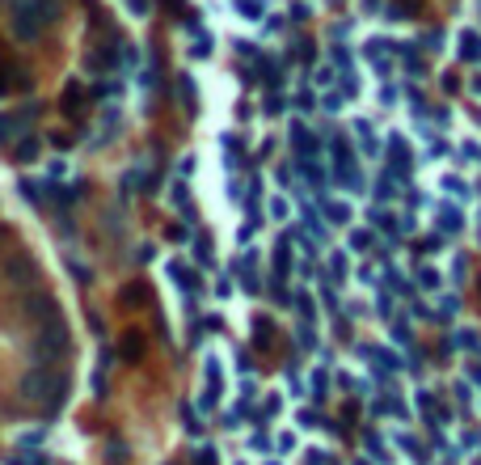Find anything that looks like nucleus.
<instances>
[{"label": "nucleus", "mask_w": 481, "mask_h": 465, "mask_svg": "<svg viewBox=\"0 0 481 465\" xmlns=\"http://www.w3.org/2000/svg\"><path fill=\"white\" fill-rule=\"evenodd\" d=\"M452 313H461V301H456V296H448V301L439 305V313H435V322H448Z\"/></svg>", "instance_id": "18"}, {"label": "nucleus", "mask_w": 481, "mask_h": 465, "mask_svg": "<svg viewBox=\"0 0 481 465\" xmlns=\"http://www.w3.org/2000/svg\"><path fill=\"white\" fill-rule=\"evenodd\" d=\"M177 93H182V102L194 110V80H190V76H177Z\"/></svg>", "instance_id": "16"}, {"label": "nucleus", "mask_w": 481, "mask_h": 465, "mask_svg": "<svg viewBox=\"0 0 481 465\" xmlns=\"http://www.w3.org/2000/svg\"><path fill=\"white\" fill-rule=\"evenodd\" d=\"M123 360H144V334H135V330H127L123 334Z\"/></svg>", "instance_id": "11"}, {"label": "nucleus", "mask_w": 481, "mask_h": 465, "mask_svg": "<svg viewBox=\"0 0 481 465\" xmlns=\"http://www.w3.org/2000/svg\"><path fill=\"white\" fill-rule=\"evenodd\" d=\"M283 106H287V102H283V97H270V102H266V114H279V110H283Z\"/></svg>", "instance_id": "35"}, {"label": "nucleus", "mask_w": 481, "mask_h": 465, "mask_svg": "<svg viewBox=\"0 0 481 465\" xmlns=\"http://www.w3.org/2000/svg\"><path fill=\"white\" fill-rule=\"evenodd\" d=\"M245 292H262V284H258V275H254V271L245 275Z\"/></svg>", "instance_id": "36"}, {"label": "nucleus", "mask_w": 481, "mask_h": 465, "mask_svg": "<svg viewBox=\"0 0 481 465\" xmlns=\"http://www.w3.org/2000/svg\"><path fill=\"white\" fill-rule=\"evenodd\" d=\"M38 157H42V140H38V135L25 131L21 140H13V161H17V165H30V161H38Z\"/></svg>", "instance_id": "8"}, {"label": "nucleus", "mask_w": 481, "mask_h": 465, "mask_svg": "<svg viewBox=\"0 0 481 465\" xmlns=\"http://www.w3.org/2000/svg\"><path fill=\"white\" fill-rule=\"evenodd\" d=\"M241 8H245L241 17H249V21H258V17H262V0H241Z\"/></svg>", "instance_id": "21"}, {"label": "nucleus", "mask_w": 481, "mask_h": 465, "mask_svg": "<svg viewBox=\"0 0 481 465\" xmlns=\"http://www.w3.org/2000/svg\"><path fill=\"white\" fill-rule=\"evenodd\" d=\"M106 461H110V465H123V461H127V449H123L118 440H110V449H106Z\"/></svg>", "instance_id": "19"}, {"label": "nucleus", "mask_w": 481, "mask_h": 465, "mask_svg": "<svg viewBox=\"0 0 481 465\" xmlns=\"http://www.w3.org/2000/svg\"><path fill=\"white\" fill-rule=\"evenodd\" d=\"M418 284H423V288H439V275H435L431 267H423V271H418Z\"/></svg>", "instance_id": "27"}, {"label": "nucleus", "mask_w": 481, "mask_h": 465, "mask_svg": "<svg viewBox=\"0 0 481 465\" xmlns=\"http://www.w3.org/2000/svg\"><path fill=\"white\" fill-rule=\"evenodd\" d=\"M376 313L389 322V318H393V296H385V292H380V296H376Z\"/></svg>", "instance_id": "24"}, {"label": "nucleus", "mask_w": 481, "mask_h": 465, "mask_svg": "<svg viewBox=\"0 0 481 465\" xmlns=\"http://www.w3.org/2000/svg\"><path fill=\"white\" fill-rule=\"evenodd\" d=\"M330 271H334V275H342V271H346V258H342V254H334V258H330Z\"/></svg>", "instance_id": "32"}, {"label": "nucleus", "mask_w": 481, "mask_h": 465, "mask_svg": "<svg viewBox=\"0 0 481 465\" xmlns=\"http://www.w3.org/2000/svg\"><path fill=\"white\" fill-rule=\"evenodd\" d=\"M254 339L258 343H270L275 339V322L270 318H254Z\"/></svg>", "instance_id": "14"}, {"label": "nucleus", "mask_w": 481, "mask_h": 465, "mask_svg": "<svg viewBox=\"0 0 481 465\" xmlns=\"http://www.w3.org/2000/svg\"><path fill=\"white\" fill-rule=\"evenodd\" d=\"M465 275H469V262H465V258H456V262H452V279H465Z\"/></svg>", "instance_id": "30"}, {"label": "nucleus", "mask_w": 481, "mask_h": 465, "mask_svg": "<svg viewBox=\"0 0 481 465\" xmlns=\"http://www.w3.org/2000/svg\"><path fill=\"white\" fill-rule=\"evenodd\" d=\"M368 246H372V233H351V250L355 254H368Z\"/></svg>", "instance_id": "20"}, {"label": "nucleus", "mask_w": 481, "mask_h": 465, "mask_svg": "<svg viewBox=\"0 0 481 465\" xmlns=\"http://www.w3.org/2000/svg\"><path fill=\"white\" fill-rule=\"evenodd\" d=\"M4 241H8V229H4V224H0V250H4Z\"/></svg>", "instance_id": "38"}, {"label": "nucleus", "mask_w": 481, "mask_h": 465, "mask_svg": "<svg viewBox=\"0 0 481 465\" xmlns=\"http://www.w3.org/2000/svg\"><path fill=\"white\" fill-rule=\"evenodd\" d=\"M325 212H330L334 224H346V220H351V207H346V203H325Z\"/></svg>", "instance_id": "17"}, {"label": "nucleus", "mask_w": 481, "mask_h": 465, "mask_svg": "<svg viewBox=\"0 0 481 465\" xmlns=\"http://www.w3.org/2000/svg\"><path fill=\"white\" fill-rule=\"evenodd\" d=\"M21 313H25L30 322H38V326H46V322L63 318V313H59V301H55L51 292H42V288H30V296L21 301Z\"/></svg>", "instance_id": "5"}, {"label": "nucleus", "mask_w": 481, "mask_h": 465, "mask_svg": "<svg viewBox=\"0 0 481 465\" xmlns=\"http://www.w3.org/2000/svg\"><path fill=\"white\" fill-rule=\"evenodd\" d=\"M444 191H452L456 199H465V195H469V191H465V182H461L456 174H452V178H444Z\"/></svg>", "instance_id": "22"}, {"label": "nucleus", "mask_w": 481, "mask_h": 465, "mask_svg": "<svg viewBox=\"0 0 481 465\" xmlns=\"http://www.w3.org/2000/svg\"><path fill=\"white\" fill-rule=\"evenodd\" d=\"M456 85H461V76H456V72H444V89H448V93H452V89H456Z\"/></svg>", "instance_id": "34"}, {"label": "nucleus", "mask_w": 481, "mask_h": 465, "mask_svg": "<svg viewBox=\"0 0 481 465\" xmlns=\"http://www.w3.org/2000/svg\"><path fill=\"white\" fill-rule=\"evenodd\" d=\"M127 4L135 8V17H144V13H148V4H144V0H127Z\"/></svg>", "instance_id": "37"}, {"label": "nucleus", "mask_w": 481, "mask_h": 465, "mask_svg": "<svg viewBox=\"0 0 481 465\" xmlns=\"http://www.w3.org/2000/svg\"><path fill=\"white\" fill-rule=\"evenodd\" d=\"M38 119V102L34 106H21V110H8V114H0V148H8L13 140H21L25 131H30V123Z\"/></svg>", "instance_id": "6"}, {"label": "nucleus", "mask_w": 481, "mask_h": 465, "mask_svg": "<svg viewBox=\"0 0 481 465\" xmlns=\"http://www.w3.org/2000/svg\"><path fill=\"white\" fill-rule=\"evenodd\" d=\"M59 106H63V114H72V119H80V114H85V106H89V93H85V85H80L76 76L63 85V93H59Z\"/></svg>", "instance_id": "7"}, {"label": "nucleus", "mask_w": 481, "mask_h": 465, "mask_svg": "<svg viewBox=\"0 0 481 465\" xmlns=\"http://www.w3.org/2000/svg\"><path fill=\"white\" fill-rule=\"evenodd\" d=\"M17 394L25 398V402H34V406H46V415H55L63 402H68V394H72V381L63 377V373H55V368H30L21 381H17Z\"/></svg>", "instance_id": "2"}, {"label": "nucleus", "mask_w": 481, "mask_h": 465, "mask_svg": "<svg viewBox=\"0 0 481 465\" xmlns=\"http://www.w3.org/2000/svg\"><path fill=\"white\" fill-rule=\"evenodd\" d=\"M194 465H215V449H199V453H194Z\"/></svg>", "instance_id": "29"}, {"label": "nucleus", "mask_w": 481, "mask_h": 465, "mask_svg": "<svg viewBox=\"0 0 481 465\" xmlns=\"http://www.w3.org/2000/svg\"><path fill=\"white\" fill-rule=\"evenodd\" d=\"M72 356V330H68V322L63 318H55V322H46V326H38L34 330V343H30V360L38 364V368H55L59 360H68Z\"/></svg>", "instance_id": "3"}, {"label": "nucleus", "mask_w": 481, "mask_h": 465, "mask_svg": "<svg viewBox=\"0 0 481 465\" xmlns=\"http://www.w3.org/2000/svg\"><path fill=\"white\" fill-rule=\"evenodd\" d=\"M461 55L465 59H481V34H473V30L461 34Z\"/></svg>", "instance_id": "12"}, {"label": "nucleus", "mask_w": 481, "mask_h": 465, "mask_svg": "<svg viewBox=\"0 0 481 465\" xmlns=\"http://www.w3.org/2000/svg\"><path fill=\"white\" fill-rule=\"evenodd\" d=\"M317 85H334V68H321L317 72Z\"/></svg>", "instance_id": "33"}, {"label": "nucleus", "mask_w": 481, "mask_h": 465, "mask_svg": "<svg viewBox=\"0 0 481 465\" xmlns=\"http://www.w3.org/2000/svg\"><path fill=\"white\" fill-rule=\"evenodd\" d=\"M148 296H152V292H148V284H144V279H135L131 288H123V292H118V301H123V305H148Z\"/></svg>", "instance_id": "10"}, {"label": "nucleus", "mask_w": 481, "mask_h": 465, "mask_svg": "<svg viewBox=\"0 0 481 465\" xmlns=\"http://www.w3.org/2000/svg\"><path fill=\"white\" fill-rule=\"evenodd\" d=\"M287 271H292V254H287V237H283V241H279V246H275V275H279V279H283V275H287Z\"/></svg>", "instance_id": "13"}, {"label": "nucleus", "mask_w": 481, "mask_h": 465, "mask_svg": "<svg viewBox=\"0 0 481 465\" xmlns=\"http://www.w3.org/2000/svg\"><path fill=\"white\" fill-rule=\"evenodd\" d=\"M342 80H346V85H342V89H346V93H359V76H355V72H346V76H342Z\"/></svg>", "instance_id": "31"}, {"label": "nucleus", "mask_w": 481, "mask_h": 465, "mask_svg": "<svg viewBox=\"0 0 481 465\" xmlns=\"http://www.w3.org/2000/svg\"><path fill=\"white\" fill-rule=\"evenodd\" d=\"M194 258H199V262H211V241H207V237L194 241Z\"/></svg>", "instance_id": "23"}, {"label": "nucleus", "mask_w": 481, "mask_h": 465, "mask_svg": "<svg viewBox=\"0 0 481 465\" xmlns=\"http://www.w3.org/2000/svg\"><path fill=\"white\" fill-rule=\"evenodd\" d=\"M385 17L401 21V17H410V4H406V0H401V4H389V8H385Z\"/></svg>", "instance_id": "26"}, {"label": "nucleus", "mask_w": 481, "mask_h": 465, "mask_svg": "<svg viewBox=\"0 0 481 465\" xmlns=\"http://www.w3.org/2000/svg\"><path fill=\"white\" fill-rule=\"evenodd\" d=\"M59 0H13L8 4V30L17 42H38L59 21Z\"/></svg>", "instance_id": "1"}, {"label": "nucleus", "mask_w": 481, "mask_h": 465, "mask_svg": "<svg viewBox=\"0 0 481 465\" xmlns=\"http://www.w3.org/2000/svg\"><path fill=\"white\" fill-rule=\"evenodd\" d=\"M0 279L8 288H17V292H30V288L42 284V267H38V258L30 250H8L0 258Z\"/></svg>", "instance_id": "4"}, {"label": "nucleus", "mask_w": 481, "mask_h": 465, "mask_svg": "<svg viewBox=\"0 0 481 465\" xmlns=\"http://www.w3.org/2000/svg\"><path fill=\"white\" fill-rule=\"evenodd\" d=\"M0 80L8 89H25L30 85V72H25V64H0Z\"/></svg>", "instance_id": "9"}, {"label": "nucleus", "mask_w": 481, "mask_h": 465, "mask_svg": "<svg viewBox=\"0 0 481 465\" xmlns=\"http://www.w3.org/2000/svg\"><path fill=\"white\" fill-rule=\"evenodd\" d=\"M296 309H300V313H304V322H313V301H308V296H304V292H300V296H296Z\"/></svg>", "instance_id": "28"}, {"label": "nucleus", "mask_w": 481, "mask_h": 465, "mask_svg": "<svg viewBox=\"0 0 481 465\" xmlns=\"http://www.w3.org/2000/svg\"><path fill=\"white\" fill-rule=\"evenodd\" d=\"M313 394H317V398L330 394V377H325V373H313Z\"/></svg>", "instance_id": "25"}, {"label": "nucleus", "mask_w": 481, "mask_h": 465, "mask_svg": "<svg viewBox=\"0 0 481 465\" xmlns=\"http://www.w3.org/2000/svg\"><path fill=\"white\" fill-rule=\"evenodd\" d=\"M439 224H444V229H456V233H461V229H465V216H461V207H444Z\"/></svg>", "instance_id": "15"}]
</instances>
